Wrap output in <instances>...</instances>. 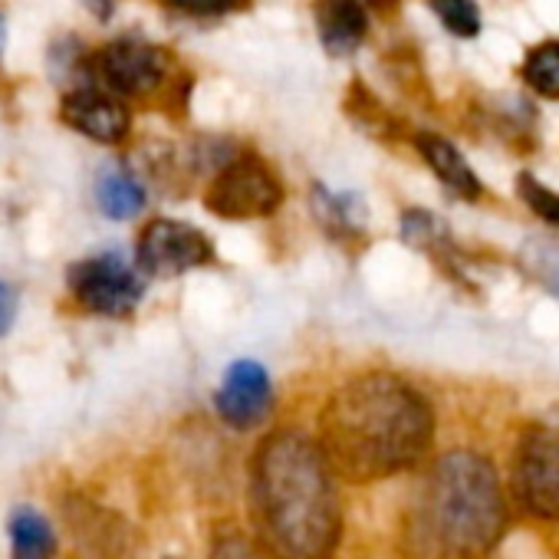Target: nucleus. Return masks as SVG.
Masks as SVG:
<instances>
[{"label": "nucleus", "instance_id": "f257e3e1", "mask_svg": "<svg viewBox=\"0 0 559 559\" xmlns=\"http://www.w3.org/2000/svg\"><path fill=\"white\" fill-rule=\"evenodd\" d=\"M435 438L428 399L392 372L340 385L320 412V451L349 484H372L415 467Z\"/></svg>", "mask_w": 559, "mask_h": 559}, {"label": "nucleus", "instance_id": "f03ea898", "mask_svg": "<svg viewBox=\"0 0 559 559\" xmlns=\"http://www.w3.org/2000/svg\"><path fill=\"white\" fill-rule=\"evenodd\" d=\"M250 510L260 539L280 559H330L343 536L336 474L320 444L300 431H273L250 464Z\"/></svg>", "mask_w": 559, "mask_h": 559}, {"label": "nucleus", "instance_id": "7ed1b4c3", "mask_svg": "<svg viewBox=\"0 0 559 559\" xmlns=\"http://www.w3.org/2000/svg\"><path fill=\"white\" fill-rule=\"evenodd\" d=\"M507 523L493 464L474 451H448L405 510L402 546L418 559H480Z\"/></svg>", "mask_w": 559, "mask_h": 559}, {"label": "nucleus", "instance_id": "20e7f679", "mask_svg": "<svg viewBox=\"0 0 559 559\" xmlns=\"http://www.w3.org/2000/svg\"><path fill=\"white\" fill-rule=\"evenodd\" d=\"M510 484L526 513L559 520V418L536 421L523 431L513 451Z\"/></svg>", "mask_w": 559, "mask_h": 559}, {"label": "nucleus", "instance_id": "39448f33", "mask_svg": "<svg viewBox=\"0 0 559 559\" xmlns=\"http://www.w3.org/2000/svg\"><path fill=\"white\" fill-rule=\"evenodd\" d=\"M67 287L83 310L109 320H126L142 304L145 276L119 250H112L73 263L67 273Z\"/></svg>", "mask_w": 559, "mask_h": 559}, {"label": "nucleus", "instance_id": "423d86ee", "mask_svg": "<svg viewBox=\"0 0 559 559\" xmlns=\"http://www.w3.org/2000/svg\"><path fill=\"white\" fill-rule=\"evenodd\" d=\"M284 204V181L253 155H234L214 175L204 191V207L224 221L270 217Z\"/></svg>", "mask_w": 559, "mask_h": 559}, {"label": "nucleus", "instance_id": "0eeeda50", "mask_svg": "<svg viewBox=\"0 0 559 559\" xmlns=\"http://www.w3.org/2000/svg\"><path fill=\"white\" fill-rule=\"evenodd\" d=\"M90 70L112 96H148L165 86L171 57L142 37H119L93 57Z\"/></svg>", "mask_w": 559, "mask_h": 559}, {"label": "nucleus", "instance_id": "6e6552de", "mask_svg": "<svg viewBox=\"0 0 559 559\" xmlns=\"http://www.w3.org/2000/svg\"><path fill=\"white\" fill-rule=\"evenodd\" d=\"M214 257H217L214 243L207 240L204 230L185 221H171V217L148 221L139 234V250H135L142 273L165 276V280L201 270L214 263Z\"/></svg>", "mask_w": 559, "mask_h": 559}, {"label": "nucleus", "instance_id": "1a4fd4ad", "mask_svg": "<svg viewBox=\"0 0 559 559\" xmlns=\"http://www.w3.org/2000/svg\"><path fill=\"white\" fill-rule=\"evenodd\" d=\"M214 408L221 421L237 431H250L263 425L273 412V385L266 369L253 359L230 362L214 392Z\"/></svg>", "mask_w": 559, "mask_h": 559}, {"label": "nucleus", "instance_id": "9d476101", "mask_svg": "<svg viewBox=\"0 0 559 559\" xmlns=\"http://www.w3.org/2000/svg\"><path fill=\"white\" fill-rule=\"evenodd\" d=\"M60 119L76 129L80 135L103 142V145H119L126 142L129 129H132V116L129 109L106 90H96L90 83L73 86L63 93L60 99Z\"/></svg>", "mask_w": 559, "mask_h": 559}, {"label": "nucleus", "instance_id": "9b49d317", "mask_svg": "<svg viewBox=\"0 0 559 559\" xmlns=\"http://www.w3.org/2000/svg\"><path fill=\"white\" fill-rule=\"evenodd\" d=\"M317 34L330 57H353L369 34L362 0H317Z\"/></svg>", "mask_w": 559, "mask_h": 559}, {"label": "nucleus", "instance_id": "f8f14e48", "mask_svg": "<svg viewBox=\"0 0 559 559\" xmlns=\"http://www.w3.org/2000/svg\"><path fill=\"white\" fill-rule=\"evenodd\" d=\"M421 158L428 162V168L438 175V181L454 194V198H464V201H477L484 185L480 178L474 175V168L464 162V155L444 139V135H435V132H418L415 139Z\"/></svg>", "mask_w": 559, "mask_h": 559}, {"label": "nucleus", "instance_id": "ddd939ff", "mask_svg": "<svg viewBox=\"0 0 559 559\" xmlns=\"http://www.w3.org/2000/svg\"><path fill=\"white\" fill-rule=\"evenodd\" d=\"M67 523L76 533L80 546L99 552L103 559H109L112 549H119V530L122 523L116 520V513H106L103 507L83 500V497H70L67 500Z\"/></svg>", "mask_w": 559, "mask_h": 559}, {"label": "nucleus", "instance_id": "4468645a", "mask_svg": "<svg viewBox=\"0 0 559 559\" xmlns=\"http://www.w3.org/2000/svg\"><path fill=\"white\" fill-rule=\"evenodd\" d=\"M11 559H57V533L34 507H17L8 520Z\"/></svg>", "mask_w": 559, "mask_h": 559}, {"label": "nucleus", "instance_id": "2eb2a0df", "mask_svg": "<svg viewBox=\"0 0 559 559\" xmlns=\"http://www.w3.org/2000/svg\"><path fill=\"white\" fill-rule=\"evenodd\" d=\"M313 214L340 240L359 237L366 230V204L359 194H333L326 185H313Z\"/></svg>", "mask_w": 559, "mask_h": 559}, {"label": "nucleus", "instance_id": "dca6fc26", "mask_svg": "<svg viewBox=\"0 0 559 559\" xmlns=\"http://www.w3.org/2000/svg\"><path fill=\"white\" fill-rule=\"evenodd\" d=\"M96 204L112 221H129L145 207V188L126 168H103L96 178Z\"/></svg>", "mask_w": 559, "mask_h": 559}, {"label": "nucleus", "instance_id": "f3484780", "mask_svg": "<svg viewBox=\"0 0 559 559\" xmlns=\"http://www.w3.org/2000/svg\"><path fill=\"white\" fill-rule=\"evenodd\" d=\"M523 83L543 96V99H559V40H543L536 44L520 70Z\"/></svg>", "mask_w": 559, "mask_h": 559}, {"label": "nucleus", "instance_id": "a211bd4d", "mask_svg": "<svg viewBox=\"0 0 559 559\" xmlns=\"http://www.w3.org/2000/svg\"><path fill=\"white\" fill-rule=\"evenodd\" d=\"M402 240L408 247H418V250H428V253L438 257L448 247V230L431 211L412 207V211L402 214Z\"/></svg>", "mask_w": 559, "mask_h": 559}, {"label": "nucleus", "instance_id": "6ab92c4d", "mask_svg": "<svg viewBox=\"0 0 559 559\" xmlns=\"http://www.w3.org/2000/svg\"><path fill=\"white\" fill-rule=\"evenodd\" d=\"M435 17L444 24L448 34L461 40H474L480 34V8L477 0H428Z\"/></svg>", "mask_w": 559, "mask_h": 559}, {"label": "nucleus", "instance_id": "aec40b11", "mask_svg": "<svg viewBox=\"0 0 559 559\" xmlns=\"http://www.w3.org/2000/svg\"><path fill=\"white\" fill-rule=\"evenodd\" d=\"M523 266L539 280V284L559 300V243L549 240H530L523 247Z\"/></svg>", "mask_w": 559, "mask_h": 559}, {"label": "nucleus", "instance_id": "412c9836", "mask_svg": "<svg viewBox=\"0 0 559 559\" xmlns=\"http://www.w3.org/2000/svg\"><path fill=\"white\" fill-rule=\"evenodd\" d=\"M346 112L362 126V129H369L372 135H382V132H392V119H389V112L379 106V99L362 86V80H356L353 83V90H349V96H346Z\"/></svg>", "mask_w": 559, "mask_h": 559}, {"label": "nucleus", "instance_id": "4be33fe9", "mask_svg": "<svg viewBox=\"0 0 559 559\" xmlns=\"http://www.w3.org/2000/svg\"><path fill=\"white\" fill-rule=\"evenodd\" d=\"M211 559H280L260 536H247L240 530H221L211 546Z\"/></svg>", "mask_w": 559, "mask_h": 559}, {"label": "nucleus", "instance_id": "5701e85b", "mask_svg": "<svg viewBox=\"0 0 559 559\" xmlns=\"http://www.w3.org/2000/svg\"><path fill=\"white\" fill-rule=\"evenodd\" d=\"M516 191H520V198L530 204L533 214H539V217L549 221V224H559V194H556V191H549L546 185H539L530 171H523V175L516 178Z\"/></svg>", "mask_w": 559, "mask_h": 559}, {"label": "nucleus", "instance_id": "b1692460", "mask_svg": "<svg viewBox=\"0 0 559 559\" xmlns=\"http://www.w3.org/2000/svg\"><path fill=\"white\" fill-rule=\"evenodd\" d=\"M165 4L191 17H221L237 8V0H165Z\"/></svg>", "mask_w": 559, "mask_h": 559}, {"label": "nucleus", "instance_id": "393cba45", "mask_svg": "<svg viewBox=\"0 0 559 559\" xmlns=\"http://www.w3.org/2000/svg\"><path fill=\"white\" fill-rule=\"evenodd\" d=\"M17 307H21L17 290H14L11 284H4V280H0V336L11 333V326H14V320H17Z\"/></svg>", "mask_w": 559, "mask_h": 559}, {"label": "nucleus", "instance_id": "a878e982", "mask_svg": "<svg viewBox=\"0 0 559 559\" xmlns=\"http://www.w3.org/2000/svg\"><path fill=\"white\" fill-rule=\"evenodd\" d=\"M80 4H83L96 21H103V24H106V21L112 17V11H116V0H80Z\"/></svg>", "mask_w": 559, "mask_h": 559}, {"label": "nucleus", "instance_id": "bb28decb", "mask_svg": "<svg viewBox=\"0 0 559 559\" xmlns=\"http://www.w3.org/2000/svg\"><path fill=\"white\" fill-rule=\"evenodd\" d=\"M4 44H8V21L0 14V53H4Z\"/></svg>", "mask_w": 559, "mask_h": 559}]
</instances>
